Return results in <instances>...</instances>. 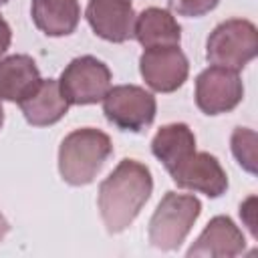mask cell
<instances>
[{
    "label": "cell",
    "instance_id": "obj_1",
    "mask_svg": "<svg viewBox=\"0 0 258 258\" xmlns=\"http://www.w3.org/2000/svg\"><path fill=\"white\" fill-rule=\"evenodd\" d=\"M153 191V177L147 165L135 159H121L99 185V212L109 234H121L139 216Z\"/></svg>",
    "mask_w": 258,
    "mask_h": 258
},
{
    "label": "cell",
    "instance_id": "obj_2",
    "mask_svg": "<svg viewBox=\"0 0 258 258\" xmlns=\"http://www.w3.org/2000/svg\"><path fill=\"white\" fill-rule=\"evenodd\" d=\"M113 153V143L101 129L85 127L69 133L58 147V173L69 185H87Z\"/></svg>",
    "mask_w": 258,
    "mask_h": 258
},
{
    "label": "cell",
    "instance_id": "obj_3",
    "mask_svg": "<svg viewBox=\"0 0 258 258\" xmlns=\"http://www.w3.org/2000/svg\"><path fill=\"white\" fill-rule=\"evenodd\" d=\"M202 204L196 196L167 191L149 220V242L153 248L177 250L200 218Z\"/></svg>",
    "mask_w": 258,
    "mask_h": 258
},
{
    "label": "cell",
    "instance_id": "obj_4",
    "mask_svg": "<svg viewBox=\"0 0 258 258\" xmlns=\"http://www.w3.org/2000/svg\"><path fill=\"white\" fill-rule=\"evenodd\" d=\"M258 52V30L250 20L230 18L220 22L208 36L206 58L214 67L242 71Z\"/></svg>",
    "mask_w": 258,
    "mask_h": 258
},
{
    "label": "cell",
    "instance_id": "obj_5",
    "mask_svg": "<svg viewBox=\"0 0 258 258\" xmlns=\"http://www.w3.org/2000/svg\"><path fill=\"white\" fill-rule=\"evenodd\" d=\"M155 97L137 85H117L103 97V113L121 131L141 133L155 119Z\"/></svg>",
    "mask_w": 258,
    "mask_h": 258
},
{
    "label": "cell",
    "instance_id": "obj_6",
    "mask_svg": "<svg viewBox=\"0 0 258 258\" xmlns=\"http://www.w3.org/2000/svg\"><path fill=\"white\" fill-rule=\"evenodd\" d=\"M58 89L69 105L99 103L111 89V71L103 60L91 54L77 56L60 73Z\"/></svg>",
    "mask_w": 258,
    "mask_h": 258
},
{
    "label": "cell",
    "instance_id": "obj_7",
    "mask_svg": "<svg viewBox=\"0 0 258 258\" xmlns=\"http://www.w3.org/2000/svg\"><path fill=\"white\" fill-rule=\"evenodd\" d=\"M244 85L238 71L210 67L196 79V105L206 115H222L240 105Z\"/></svg>",
    "mask_w": 258,
    "mask_h": 258
},
{
    "label": "cell",
    "instance_id": "obj_8",
    "mask_svg": "<svg viewBox=\"0 0 258 258\" xmlns=\"http://www.w3.org/2000/svg\"><path fill=\"white\" fill-rule=\"evenodd\" d=\"M139 71L149 89L173 93L187 81L189 62L179 46H153L139 56Z\"/></svg>",
    "mask_w": 258,
    "mask_h": 258
},
{
    "label": "cell",
    "instance_id": "obj_9",
    "mask_svg": "<svg viewBox=\"0 0 258 258\" xmlns=\"http://www.w3.org/2000/svg\"><path fill=\"white\" fill-rule=\"evenodd\" d=\"M177 187L200 191L208 198H220L228 189V175L220 161L208 151L189 153L179 165L167 171Z\"/></svg>",
    "mask_w": 258,
    "mask_h": 258
},
{
    "label": "cell",
    "instance_id": "obj_10",
    "mask_svg": "<svg viewBox=\"0 0 258 258\" xmlns=\"http://www.w3.org/2000/svg\"><path fill=\"white\" fill-rule=\"evenodd\" d=\"M85 16L103 40L127 42L133 38L135 10L129 0H89Z\"/></svg>",
    "mask_w": 258,
    "mask_h": 258
},
{
    "label": "cell",
    "instance_id": "obj_11",
    "mask_svg": "<svg viewBox=\"0 0 258 258\" xmlns=\"http://www.w3.org/2000/svg\"><path fill=\"white\" fill-rule=\"evenodd\" d=\"M246 248L244 234L228 216H216L208 222L196 244L187 250V256H214L232 258L242 254Z\"/></svg>",
    "mask_w": 258,
    "mask_h": 258
},
{
    "label": "cell",
    "instance_id": "obj_12",
    "mask_svg": "<svg viewBox=\"0 0 258 258\" xmlns=\"http://www.w3.org/2000/svg\"><path fill=\"white\" fill-rule=\"evenodd\" d=\"M18 105L24 119L34 127L54 125L69 111V101L62 97L58 89V81L54 79H42L38 87Z\"/></svg>",
    "mask_w": 258,
    "mask_h": 258
},
{
    "label": "cell",
    "instance_id": "obj_13",
    "mask_svg": "<svg viewBox=\"0 0 258 258\" xmlns=\"http://www.w3.org/2000/svg\"><path fill=\"white\" fill-rule=\"evenodd\" d=\"M40 73L32 56L12 54L0 60V99L20 103L40 83Z\"/></svg>",
    "mask_w": 258,
    "mask_h": 258
},
{
    "label": "cell",
    "instance_id": "obj_14",
    "mask_svg": "<svg viewBox=\"0 0 258 258\" xmlns=\"http://www.w3.org/2000/svg\"><path fill=\"white\" fill-rule=\"evenodd\" d=\"M133 38L139 40L141 46H179L181 40V26L171 16V12L149 6L141 14L135 16Z\"/></svg>",
    "mask_w": 258,
    "mask_h": 258
},
{
    "label": "cell",
    "instance_id": "obj_15",
    "mask_svg": "<svg viewBox=\"0 0 258 258\" xmlns=\"http://www.w3.org/2000/svg\"><path fill=\"white\" fill-rule=\"evenodd\" d=\"M30 14L38 30L48 36H67L75 32L81 6L79 0H32Z\"/></svg>",
    "mask_w": 258,
    "mask_h": 258
},
{
    "label": "cell",
    "instance_id": "obj_16",
    "mask_svg": "<svg viewBox=\"0 0 258 258\" xmlns=\"http://www.w3.org/2000/svg\"><path fill=\"white\" fill-rule=\"evenodd\" d=\"M194 151H196V135L185 123L163 125L151 141V153L163 163L167 171L179 165Z\"/></svg>",
    "mask_w": 258,
    "mask_h": 258
},
{
    "label": "cell",
    "instance_id": "obj_17",
    "mask_svg": "<svg viewBox=\"0 0 258 258\" xmlns=\"http://www.w3.org/2000/svg\"><path fill=\"white\" fill-rule=\"evenodd\" d=\"M232 153L246 171L256 173V133L252 129H246V127L234 129Z\"/></svg>",
    "mask_w": 258,
    "mask_h": 258
},
{
    "label": "cell",
    "instance_id": "obj_18",
    "mask_svg": "<svg viewBox=\"0 0 258 258\" xmlns=\"http://www.w3.org/2000/svg\"><path fill=\"white\" fill-rule=\"evenodd\" d=\"M220 0H167V6L171 12L187 18H198L208 12H212L218 6Z\"/></svg>",
    "mask_w": 258,
    "mask_h": 258
},
{
    "label": "cell",
    "instance_id": "obj_19",
    "mask_svg": "<svg viewBox=\"0 0 258 258\" xmlns=\"http://www.w3.org/2000/svg\"><path fill=\"white\" fill-rule=\"evenodd\" d=\"M254 204H256V198L254 196H250L242 206H240V216H242V220L246 222V226H248V230H250V234L252 236H256V222H254Z\"/></svg>",
    "mask_w": 258,
    "mask_h": 258
},
{
    "label": "cell",
    "instance_id": "obj_20",
    "mask_svg": "<svg viewBox=\"0 0 258 258\" xmlns=\"http://www.w3.org/2000/svg\"><path fill=\"white\" fill-rule=\"evenodd\" d=\"M10 40H12V30H10L8 22H6L4 18H0V56L8 50Z\"/></svg>",
    "mask_w": 258,
    "mask_h": 258
},
{
    "label": "cell",
    "instance_id": "obj_21",
    "mask_svg": "<svg viewBox=\"0 0 258 258\" xmlns=\"http://www.w3.org/2000/svg\"><path fill=\"white\" fill-rule=\"evenodd\" d=\"M10 232V224H8V220L2 216V212H0V242L6 238V234Z\"/></svg>",
    "mask_w": 258,
    "mask_h": 258
},
{
    "label": "cell",
    "instance_id": "obj_22",
    "mask_svg": "<svg viewBox=\"0 0 258 258\" xmlns=\"http://www.w3.org/2000/svg\"><path fill=\"white\" fill-rule=\"evenodd\" d=\"M2 123H4V109H2V105H0V129H2Z\"/></svg>",
    "mask_w": 258,
    "mask_h": 258
},
{
    "label": "cell",
    "instance_id": "obj_23",
    "mask_svg": "<svg viewBox=\"0 0 258 258\" xmlns=\"http://www.w3.org/2000/svg\"><path fill=\"white\" fill-rule=\"evenodd\" d=\"M6 2H8V0H0V6H4V4H6Z\"/></svg>",
    "mask_w": 258,
    "mask_h": 258
}]
</instances>
